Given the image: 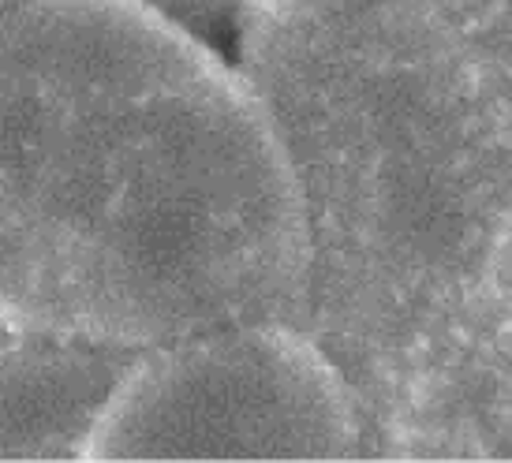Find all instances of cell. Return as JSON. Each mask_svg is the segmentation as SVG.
Returning a JSON list of instances; mask_svg holds the SVG:
<instances>
[{
    "mask_svg": "<svg viewBox=\"0 0 512 463\" xmlns=\"http://www.w3.org/2000/svg\"><path fill=\"white\" fill-rule=\"evenodd\" d=\"M299 284L277 142L180 23L143 0L0 8V329L143 351Z\"/></svg>",
    "mask_w": 512,
    "mask_h": 463,
    "instance_id": "cell-1",
    "label": "cell"
},
{
    "mask_svg": "<svg viewBox=\"0 0 512 463\" xmlns=\"http://www.w3.org/2000/svg\"><path fill=\"white\" fill-rule=\"evenodd\" d=\"M344 437L337 389L299 344L277 333H191L131 351L79 460L337 452Z\"/></svg>",
    "mask_w": 512,
    "mask_h": 463,
    "instance_id": "cell-2",
    "label": "cell"
},
{
    "mask_svg": "<svg viewBox=\"0 0 512 463\" xmlns=\"http://www.w3.org/2000/svg\"><path fill=\"white\" fill-rule=\"evenodd\" d=\"M128 355L0 329V460H79Z\"/></svg>",
    "mask_w": 512,
    "mask_h": 463,
    "instance_id": "cell-3",
    "label": "cell"
},
{
    "mask_svg": "<svg viewBox=\"0 0 512 463\" xmlns=\"http://www.w3.org/2000/svg\"><path fill=\"white\" fill-rule=\"evenodd\" d=\"M150 8H157L161 15H169L172 23L184 15V19H206L221 8V0H143Z\"/></svg>",
    "mask_w": 512,
    "mask_h": 463,
    "instance_id": "cell-4",
    "label": "cell"
},
{
    "mask_svg": "<svg viewBox=\"0 0 512 463\" xmlns=\"http://www.w3.org/2000/svg\"><path fill=\"white\" fill-rule=\"evenodd\" d=\"M258 4H266L273 12H299V8H307L314 0H258Z\"/></svg>",
    "mask_w": 512,
    "mask_h": 463,
    "instance_id": "cell-5",
    "label": "cell"
}]
</instances>
